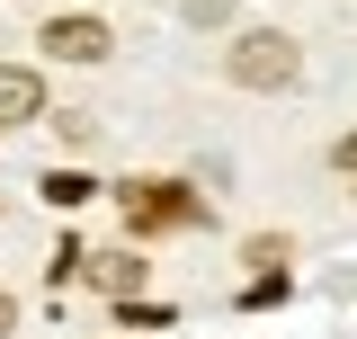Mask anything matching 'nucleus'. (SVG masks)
Segmentation results:
<instances>
[{
	"label": "nucleus",
	"mask_w": 357,
	"mask_h": 339,
	"mask_svg": "<svg viewBox=\"0 0 357 339\" xmlns=\"http://www.w3.org/2000/svg\"><path fill=\"white\" fill-rule=\"evenodd\" d=\"M232 81L241 89H295L304 81V45L277 36V27H250V36L232 45Z\"/></svg>",
	"instance_id": "1"
},
{
	"label": "nucleus",
	"mask_w": 357,
	"mask_h": 339,
	"mask_svg": "<svg viewBox=\"0 0 357 339\" xmlns=\"http://www.w3.org/2000/svg\"><path fill=\"white\" fill-rule=\"evenodd\" d=\"M126 214L143 223V232H152V223H206V206H197V197H178L170 179H134V188H126Z\"/></svg>",
	"instance_id": "2"
},
{
	"label": "nucleus",
	"mask_w": 357,
	"mask_h": 339,
	"mask_svg": "<svg viewBox=\"0 0 357 339\" xmlns=\"http://www.w3.org/2000/svg\"><path fill=\"white\" fill-rule=\"evenodd\" d=\"M45 116V81L27 63H0V126H36Z\"/></svg>",
	"instance_id": "3"
},
{
	"label": "nucleus",
	"mask_w": 357,
	"mask_h": 339,
	"mask_svg": "<svg viewBox=\"0 0 357 339\" xmlns=\"http://www.w3.org/2000/svg\"><path fill=\"white\" fill-rule=\"evenodd\" d=\"M45 54H63V63H98V54H107V27H98V18H54V27H45Z\"/></svg>",
	"instance_id": "4"
},
{
	"label": "nucleus",
	"mask_w": 357,
	"mask_h": 339,
	"mask_svg": "<svg viewBox=\"0 0 357 339\" xmlns=\"http://www.w3.org/2000/svg\"><path fill=\"white\" fill-rule=\"evenodd\" d=\"M89 277H98V286H107L116 303H126V295H143V259H134V250H107L98 268H89Z\"/></svg>",
	"instance_id": "5"
},
{
	"label": "nucleus",
	"mask_w": 357,
	"mask_h": 339,
	"mask_svg": "<svg viewBox=\"0 0 357 339\" xmlns=\"http://www.w3.org/2000/svg\"><path fill=\"white\" fill-rule=\"evenodd\" d=\"M45 197H54V206H81L89 179H81V170H54V179H45Z\"/></svg>",
	"instance_id": "6"
},
{
	"label": "nucleus",
	"mask_w": 357,
	"mask_h": 339,
	"mask_svg": "<svg viewBox=\"0 0 357 339\" xmlns=\"http://www.w3.org/2000/svg\"><path fill=\"white\" fill-rule=\"evenodd\" d=\"M116 322H126V331H161L170 312H161V303H134V295H126V303H116Z\"/></svg>",
	"instance_id": "7"
},
{
	"label": "nucleus",
	"mask_w": 357,
	"mask_h": 339,
	"mask_svg": "<svg viewBox=\"0 0 357 339\" xmlns=\"http://www.w3.org/2000/svg\"><path fill=\"white\" fill-rule=\"evenodd\" d=\"M54 126H63V143H72V152H89V143H98V126H89L81 107H72V116H54Z\"/></svg>",
	"instance_id": "8"
},
{
	"label": "nucleus",
	"mask_w": 357,
	"mask_h": 339,
	"mask_svg": "<svg viewBox=\"0 0 357 339\" xmlns=\"http://www.w3.org/2000/svg\"><path fill=\"white\" fill-rule=\"evenodd\" d=\"M250 268H259V277H277V268H286V241H277V232H268V241H250Z\"/></svg>",
	"instance_id": "9"
},
{
	"label": "nucleus",
	"mask_w": 357,
	"mask_h": 339,
	"mask_svg": "<svg viewBox=\"0 0 357 339\" xmlns=\"http://www.w3.org/2000/svg\"><path fill=\"white\" fill-rule=\"evenodd\" d=\"M232 18V0H188V27H223Z\"/></svg>",
	"instance_id": "10"
},
{
	"label": "nucleus",
	"mask_w": 357,
	"mask_h": 339,
	"mask_svg": "<svg viewBox=\"0 0 357 339\" xmlns=\"http://www.w3.org/2000/svg\"><path fill=\"white\" fill-rule=\"evenodd\" d=\"M9 331H18V303H9V295H0V339H9Z\"/></svg>",
	"instance_id": "11"
},
{
	"label": "nucleus",
	"mask_w": 357,
	"mask_h": 339,
	"mask_svg": "<svg viewBox=\"0 0 357 339\" xmlns=\"http://www.w3.org/2000/svg\"><path fill=\"white\" fill-rule=\"evenodd\" d=\"M340 170H357V134H349V143H340Z\"/></svg>",
	"instance_id": "12"
}]
</instances>
